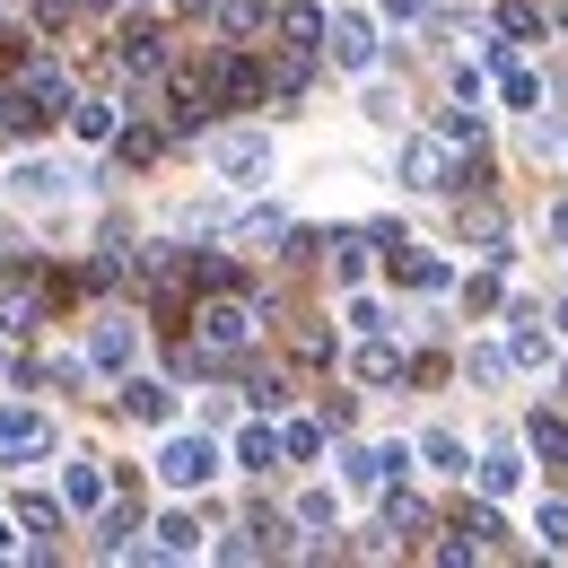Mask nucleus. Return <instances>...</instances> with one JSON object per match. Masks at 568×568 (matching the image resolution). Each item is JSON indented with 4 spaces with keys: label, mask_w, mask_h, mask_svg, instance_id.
I'll list each match as a JSON object with an SVG mask.
<instances>
[{
    "label": "nucleus",
    "mask_w": 568,
    "mask_h": 568,
    "mask_svg": "<svg viewBox=\"0 0 568 568\" xmlns=\"http://www.w3.org/2000/svg\"><path fill=\"white\" fill-rule=\"evenodd\" d=\"M202 358H227V351H254V306H236V297H211L202 306Z\"/></svg>",
    "instance_id": "39448f33"
},
{
    "label": "nucleus",
    "mask_w": 568,
    "mask_h": 568,
    "mask_svg": "<svg viewBox=\"0 0 568 568\" xmlns=\"http://www.w3.org/2000/svg\"><path fill=\"white\" fill-rule=\"evenodd\" d=\"M403 281H412V288H446V263H428V254H403Z\"/></svg>",
    "instance_id": "2f4dec72"
},
{
    "label": "nucleus",
    "mask_w": 568,
    "mask_h": 568,
    "mask_svg": "<svg viewBox=\"0 0 568 568\" xmlns=\"http://www.w3.org/2000/svg\"><path fill=\"white\" fill-rule=\"evenodd\" d=\"M53 525H62V498H18V534H53Z\"/></svg>",
    "instance_id": "5701e85b"
},
{
    "label": "nucleus",
    "mask_w": 568,
    "mask_h": 568,
    "mask_svg": "<svg viewBox=\"0 0 568 568\" xmlns=\"http://www.w3.org/2000/svg\"><path fill=\"white\" fill-rule=\"evenodd\" d=\"M272 27H281V44H288V53H297V62H315V44H324V27H333V18H324V9H306V0H297V9H281V18H272Z\"/></svg>",
    "instance_id": "ddd939ff"
},
{
    "label": "nucleus",
    "mask_w": 568,
    "mask_h": 568,
    "mask_svg": "<svg viewBox=\"0 0 568 568\" xmlns=\"http://www.w3.org/2000/svg\"><path fill=\"white\" fill-rule=\"evenodd\" d=\"M219 473V437H202V428H175L166 446H158V481L166 490H202Z\"/></svg>",
    "instance_id": "f03ea898"
},
{
    "label": "nucleus",
    "mask_w": 568,
    "mask_h": 568,
    "mask_svg": "<svg viewBox=\"0 0 568 568\" xmlns=\"http://www.w3.org/2000/svg\"><path fill=\"white\" fill-rule=\"evenodd\" d=\"M211 166H219V184H263V175H272V141H263V132H219Z\"/></svg>",
    "instance_id": "20e7f679"
},
{
    "label": "nucleus",
    "mask_w": 568,
    "mask_h": 568,
    "mask_svg": "<svg viewBox=\"0 0 568 568\" xmlns=\"http://www.w3.org/2000/svg\"><path fill=\"white\" fill-rule=\"evenodd\" d=\"M498 97H507L516 114H534V105H542V79H534V71H516V62H498Z\"/></svg>",
    "instance_id": "6ab92c4d"
},
{
    "label": "nucleus",
    "mask_w": 568,
    "mask_h": 568,
    "mask_svg": "<svg viewBox=\"0 0 568 568\" xmlns=\"http://www.w3.org/2000/svg\"><path fill=\"white\" fill-rule=\"evenodd\" d=\"M62 507H71V516H97V507H105V473H97L88 455L62 464Z\"/></svg>",
    "instance_id": "f8f14e48"
},
{
    "label": "nucleus",
    "mask_w": 568,
    "mask_h": 568,
    "mask_svg": "<svg viewBox=\"0 0 568 568\" xmlns=\"http://www.w3.org/2000/svg\"><path fill=\"white\" fill-rule=\"evenodd\" d=\"M525 437H534V446H542V455H568V428L551 420V412H534V428H525Z\"/></svg>",
    "instance_id": "7c9ffc66"
},
{
    "label": "nucleus",
    "mask_w": 568,
    "mask_h": 568,
    "mask_svg": "<svg viewBox=\"0 0 568 568\" xmlns=\"http://www.w3.org/2000/svg\"><path fill=\"white\" fill-rule=\"evenodd\" d=\"M385 18H403V27H412V18H428V0H385Z\"/></svg>",
    "instance_id": "e433bc0d"
},
{
    "label": "nucleus",
    "mask_w": 568,
    "mask_h": 568,
    "mask_svg": "<svg viewBox=\"0 0 568 568\" xmlns=\"http://www.w3.org/2000/svg\"><path fill=\"white\" fill-rule=\"evenodd\" d=\"M351 367H358V385H394V376H403V351H394L385 333H367V351H358Z\"/></svg>",
    "instance_id": "dca6fc26"
},
{
    "label": "nucleus",
    "mask_w": 568,
    "mask_h": 568,
    "mask_svg": "<svg viewBox=\"0 0 568 568\" xmlns=\"http://www.w3.org/2000/svg\"><path fill=\"white\" fill-rule=\"evenodd\" d=\"M62 123H71V141L105 149L114 132H123V105H114V97H71V114H62Z\"/></svg>",
    "instance_id": "9d476101"
},
{
    "label": "nucleus",
    "mask_w": 568,
    "mask_h": 568,
    "mask_svg": "<svg viewBox=\"0 0 568 568\" xmlns=\"http://www.w3.org/2000/svg\"><path fill=\"white\" fill-rule=\"evenodd\" d=\"M297 525H315V534L342 525V498H333V490H306V498H297Z\"/></svg>",
    "instance_id": "b1692460"
},
{
    "label": "nucleus",
    "mask_w": 568,
    "mask_h": 568,
    "mask_svg": "<svg viewBox=\"0 0 568 568\" xmlns=\"http://www.w3.org/2000/svg\"><path fill=\"white\" fill-rule=\"evenodd\" d=\"M385 525H403V534H428V507H420V498H385Z\"/></svg>",
    "instance_id": "c85d7f7f"
},
{
    "label": "nucleus",
    "mask_w": 568,
    "mask_h": 568,
    "mask_svg": "<svg viewBox=\"0 0 568 568\" xmlns=\"http://www.w3.org/2000/svg\"><path fill=\"white\" fill-rule=\"evenodd\" d=\"M534 534H542V542H551V551H568V498H551V507H542V516H534Z\"/></svg>",
    "instance_id": "bb28decb"
},
{
    "label": "nucleus",
    "mask_w": 568,
    "mask_h": 568,
    "mask_svg": "<svg viewBox=\"0 0 568 568\" xmlns=\"http://www.w3.org/2000/svg\"><path fill=\"white\" fill-rule=\"evenodd\" d=\"M219 27H227V36H263L272 9H263V0H219Z\"/></svg>",
    "instance_id": "412c9836"
},
{
    "label": "nucleus",
    "mask_w": 568,
    "mask_h": 568,
    "mask_svg": "<svg viewBox=\"0 0 568 568\" xmlns=\"http://www.w3.org/2000/svg\"><path fill=\"white\" fill-rule=\"evenodd\" d=\"M88 9H114V0H88Z\"/></svg>",
    "instance_id": "ea45409f"
},
{
    "label": "nucleus",
    "mask_w": 568,
    "mask_h": 568,
    "mask_svg": "<svg viewBox=\"0 0 568 568\" xmlns=\"http://www.w3.org/2000/svg\"><path fill=\"white\" fill-rule=\"evenodd\" d=\"M385 324H394V315H385L376 297H351V333H358V342H367V333H385Z\"/></svg>",
    "instance_id": "c756f323"
},
{
    "label": "nucleus",
    "mask_w": 568,
    "mask_h": 568,
    "mask_svg": "<svg viewBox=\"0 0 568 568\" xmlns=\"http://www.w3.org/2000/svg\"><path fill=\"white\" fill-rule=\"evenodd\" d=\"M105 551H132V507L105 498Z\"/></svg>",
    "instance_id": "72a5a7b5"
},
{
    "label": "nucleus",
    "mask_w": 568,
    "mask_h": 568,
    "mask_svg": "<svg viewBox=\"0 0 568 568\" xmlns=\"http://www.w3.org/2000/svg\"><path fill=\"white\" fill-rule=\"evenodd\" d=\"M71 193H79V166H62V158H18L9 166V202H27V211H53Z\"/></svg>",
    "instance_id": "7ed1b4c3"
},
{
    "label": "nucleus",
    "mask_w": 568,
    "mask_h": 568,
    "mask_svg": "<svg viewBox=\"0 0 568 568\" xmlns=\"http://www.w3.org/2000/svg\"><path fill=\"white\" fill-rule=\"evenodd\" d=\"M516 481H525V464H516V455H490V464H481V490H490V498H507Z\"/></svg>",
    "instance_id": "a878e982"
},
{
    "label": "nucleus",
    "mask_w": 568,
    "mask_h": 568,
    "mask_svg": "<svg viewBox=\"0 0 568 568\" xmlns=\"http://www.w3.org/2000/svg\"><path fill=\"white\" fill-rule=\"evenodd\" d=\"M123 412L149 420V428H166V420H175V394H166L158 376H123Z\"/></svg>",
    "instance_id": "4468645a"
},
{
    "label": "nucleus",
    "mask_w": 568,
    "mask_h": 568,
    "mask_svg": "<svg viewBox=\"0 0 568 568\" xmlns=\"http://www.w3.org/2000/svg\"><path fill=\"white\" fill-rule=\"evenodd\" d=\"M333 272H342V281H367V236H342V254H333Z\"/></svg>",
    "instance_id": "cd10ccee"
},
{
    "label": "nucleus",
    "mask_w": 568,
    "mask_h": 568,
    "mask_svg": "<svg viewBox=\"0 0 568 568\" xmlns=\"http://www.w3.org/2000/svg\"><path fill=\"white\" fill-rule=\"evenodd\" d=\"M507 376V351H473V385H498Z\"/></svg>",
    "instance_id": "c9c22d12"
},
{
    "label": "nucleus",
    "mask_w": 568,
    "mask_h": 568,
    "mask_svg": "<svg viewBox=\"0 0 568 568\" xmlns=\"http://www.w3.org/2000/svg\"><path fill=\"white\" fill-rule=\"evenodd\" d=\"M367 123H403V88H367Z\"/></svg>",
    "instance_id": "473e14b6"
},
{
    "label": "nucleus",
    "mask_w": 568,
    "mask_h": 568,
    "mask_svg": "<svg viewBox=\"0 0 568 568\" xmlns=\"http://www.w3.org/2000/svg\"><path fill=\"white\" fill-rule=\"evenodd\" d=\"M560 333H568V297H560Z\"/></svg>",
    "instance_id": "58836bf2"
},
{
    "label": "nucleus",
    "mask_w": 568,
    "mask_h": 568,
    "mask_svg": "<svg viewBox=\"0 0 568 568\" xmlns=\"http://www.w3.org/2000/svg\"><path fill=\"white\" fill-rule=\"evenodd\" d=\"M53 455V420L36 403H0V473H27Z\"/></svg>",
    "instance_id": "f257e3e1"
},
{
    "label": "nucleus",
    "mask_w": 568,
    "mask_h": 568,
    "mask_svg": "<svg viewBox=\"0 0 568 568\" xmlns=\"http://www.w3.org/2000/svg\"><path fill=\"white\" fill-rule=\"evenodd\" d=\"M141 9H166V0H141Z\"/></svg>",
    "instance_id": "a19ab883"
},
{
    "label": "nucleus",
    "mask_w": 568,
    "mask_h": 568,
    "mask_svg": "<svg viewBox=\"0 0 568 568\" xmlns=\"http://www.w3.org/2000/svg\"><path fill=\"white\" fill-rule=\"evenodd\" d=\"M149 534H158V551H166V560H184V551H202V525H193L184 507H166V516H158Z\"/></svg>",
    "instance_id": "f3484780"
},
{
    "label": "nucleus",
    "mask_w": 568,
    "mask_h": 568,
    "mask_svg": "<svg viewBox=\"0 0 568 568\" xmlns=\"http://www.w3.org/2000/svg\"><path fill=\"white\" fill-rule=\"evenodd\" d=\"M123 71H166V44H158V36H149V27H132V36H123Z\"/></svg>",
    "instance_id": "aec40b11"
},
{
    "label": "nucleus",
    "mask_w": 568,
    "mask_h": 568,
    "mask_svg": "<svg viewBox=\"0 0 568 568\" xmlns=\"http://www.w3.org/2000/svg\"><path fill=\"white\" fill-rule=\"evenodd\" d=\"M420 464L437 473V481H464V473H473V446H464L455 428H428V437H420Z\"/></svg>",
    "instance_id": "9b49d317"
},
{
    "label": "nucleus",
    "mask_w": 568,
    "mask_h": 568,
    "mask_svg": "<svg viewBox=\"0 0 568 568\" xmlns=\"http://www.w3.org/2000/svg\"><path fill=\"white\" fill-rule=\"evenodd\" d=\"M281 455H297V464H306V455H324V428H315V420H288L281 428Z\"/></svg>",
    "instance_id": "393cba45"
},
{
    "label": "nucleus",
    "mask_w": 568,
    "mask_h": 568,
    "mask_svg": "<svg viewBox=\"0 0 568 568\" xmlns=\"http://www.w3.org/2000/svg\"><path fill=\"white\" fill-rule=\"evenodd\" d=\"M507 367H551V324H542L534 306L507 315Z\"/></svg>",
    "instance_id": "1a4fd4ad"
},
{
    "label": "nucleus",
    "mask_w": 568,
    "mask_h": 568,
    "mask_svg": "<svg viewBox=\"0 0 568 568\" xmlns=\"http://www.w3.org/2000/svg\"><path fill=\"white\" fill-rule=\"evenodd\" d=\"M71 71H62V62H36V71L18 79V105H27V114H36V123H53V114H71Z\"/></svg>",
    "instance_id": "423d86ee"
},
{
    "label": "nucleus",
    "mask_w": 568,
    "mask_h": 568,
    "mask_svg": "<svg viewBox=\"0 0 568 568\" xmlns=\"http://www.w3.org/2000/svg\"><path fill=\"white\" fill-rule=\"evenodd\" d=\"M9 551H18V525H0V560H9Z\"/></svg>",
    "instance_id": "4c0bfd02"
},
{
    "label": "nucleus",
    "mask_w": 568,
    "mask_h": 568,
    "mask_svg": "<svg viewBox=\"0 0 568 568\" xmlns=\"http://www.w3.org/2000/svg\"><path fill=\"white\" fill-rule=\"evenodd\" d=\"M114 149H123L132 166H149V158L166 149V123H123V132H114Z\"/></svg>",
    "instance_id": "a211bd4d"
},
{
    "label": "nucleus",
    "mask_w": 568,
    "mask_h": 568,
    "mask_svg": "<svg viewBox=\"0 0 568 568\" xmlns=\"http://www.w3.org/2000/svg\"><path fill=\"white\" fill-rule=\"evenodd\" d=\"M437 141H446V149H473V141H481V114H473V105H446V114H437Z\"/></svg>",
    "instance_id": "4be33fe9"
},
{
    "label": "nucleus",
    "mask_w": 568,
    "mask_h": 568,
    "mask_svg": "<svg viewBox=\"0 0 568 568\" xmlns=\"http://www.w3.org/2000/svg\"><path fill=\"white\" fill-rule=\"evenodd\" d=\"M507 36H525V44H534V36H542V9H525V0H507Z\"/></svg>",
    "instance_id": "f704fd0d"
},
{
    "label": "nucleus",
    "mask_w": 568,
    "mask_h": 568,
    "mask_svg": "<svg viewBox=\"0 0 568 568\" xmlns=\"http://www.w3.org/2000/svg\"><path fill=\"white\" fill-rule=\"evenodd\" d=\"M227 455H236V473H254V481H263V473H281V437H272V428H236V446H227Z\"/></svg>",
    "instance_id": "2eb2a0df"
},
{
    "label": "nucleus",
    "mask_w": 568,
    "mask_h": 568,
    "mask_svg": "<svg viewBox=\"0 0 568 568\" xmlns=\"http://www.w3.org/2000/svg\"><path fill=\"white\" fill-rule=\"evenodd\" d=\"M132 358H141V342H132V324H123V315H97V324H88V367L132 376Z\"/></svg>",
    "instance_id": "0eeeda50"
},
{
    "label": "nucleus",
    "mask_w": 568,
    "mask_h": 568,
    "mask_svg": "<svg viewBox=\"0 0 568 568\" xmlns=\"http://www.w3.org/2000/svg\"><path fill=\"white\" fill-rule=\"evenodd\" d=\"M324 53H333L342 71H376V27H367L358 9H342V18L324 27Z\"/></svg>",
    "instance_id": "6e6552de"
}]
</instances>
